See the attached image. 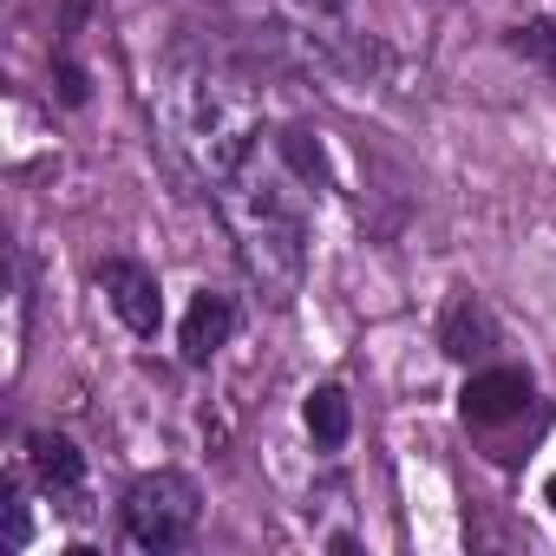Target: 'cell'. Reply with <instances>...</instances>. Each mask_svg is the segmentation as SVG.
Instances as JSON below:
<instances>
[{"instance_id":"obj_1","label":"cell","mask_w":556,"mask_h":556,"mask_svg":"<svg viewBox=\"0 0 556 556\" xmlns=\"http://www.w3.org/2000/svg\"><path fill=\"white\" fill-rule=\"evenodd\" d=\"M197 517H203V497H197V484L177 478V471L138 478L131 497H125V530H131V543H144V549H177V543L197 530Z\"/></svg>"},{"instance_id":"obj_2","label":"cell","mask_w":556,"mask_h":556,"mask_svg":"<svg viewBox=\"0 0 556 556\" xmlns=\"http://www.w3.org/2000/svg\"><path fill=\"white\" fill-rule=\"evenodd\" d=\"M530 406V380L517 367H491V374H471L465 393H458V413L465 426H504Z\"/></svg>"},{"instance_id":"obj_3","label":"cell","mask_w":556,"mask_h":556,"mask_svg":"<svg viewBox=\"0 0 556 556\" xmlns=\"http://www.w3.org/2000/svg\"><path fill=\"white\" fill-rule=\"evenodd\" d=\"M99 289H105V302L118 308V321H125L131 334H157L164 302H157V282H151L138 262H105V268H99Z\"/></svg>"},{"instance_id":"obj_4","label":"cell","mask_w":556,"mask_h":556,"mask_svg":"<svg viewBox=\"0 0 556 556\" xmlns=\"http://www.w3.org/2000/svg\"><path fill=\"white\" fill-rule=\"evenodd\" d=\"M229 328H236V308L223 302V295H197L190 302V315H184V361H210L223 341H229Z\"/></svg>"},{"instance_id":"obj_5","label":"cell","mask_w":556,"mask_h":556,"mask_svg":"<svg viewBox=\"0 0 556 556\" xmlns=\"http://www.w3.org/2000/svg\"><path fill=\"white\" fill-rule=\"evenodd\" d=\"M439 348H445L452 361H478V354L497 348V321H491L478 302H452V308H445V328H439Z\"/></svg>"},{"instance_id":"obj_6","label":"cell","mask_w":556,"mask_h":556,"mask_svg":"<svg viewBox=\"0 0 556 556\" xmlns=\"http://www.w3.org/2000/svg\"><path fill=\"white\" fill-rule=\"evenodd\" d=\"M27 452H34V471H40L47 484H60V491H73V484L86 478L79 445H73V439H60V432H34V439H27Z\"/></svg>"},{"instance_id":"obj_7","label":"cell","mask_w":556,"mask_h":556,"mask_svg":"<svg viewBox=\"0 0 556 556\" xmlns=\"http://www.w3.org/2000/svg\"><path fill=\"white\" fill-rule=\"evenodd\" d=\"M308 432H315L321 445H348V432H354V406H348L341 387H315V400H308Z\"/></svg>"},{"instance_id":"obj_8","label":"cell","mask_w":556,"mask_h":556,"mask_svg":"<svg viewBox=\"0 0 556 556\" xmlns=\"http://www.w3.org/2000/svg\"><path fill=\"white\" fill-rule=\"evenodd\" d=\"M510 47H517L530 66H543V73L556 79V21H530V27H517Z\"/></svg>"},{"instance_id":"obj_9","label":"cell","mask_w":556,"mask_h":556,"mask_svg":"<svg viewBox=\"0 0 556 556\" xmlns=\"http://www.w3.org/2000/svg\"><path fill=\"white\" fill-rule=\"evenodd\" d=\"M282 157H289L308 184H321V177H328V157H321V144H315L308 131H282Z\"/></svg>"},{"instance_id":"obj_10","label":"cell","mask_w":556,"mask_h":556,"mask_svg":"<svg viewBox=\"0 0 556 556\" xmlns=\"http://www.w3.org/2000/svg\"><path fill=\"white\" fill-rule=\"evenodd\" d=\"M8 543L27 549V504H21V497H8Z\"/></svg>"},{"instance_id":"obj_11","label":"cell","mask_w":556,"mask_h":556,"mask_svg":"<svg viewBox=\"0 0 556 556\" xmlns=\"http://www.w3.org/2000/svg\"><path fill=\"white\" fill-rule=\"evenodd\" d=\"M549 510H556V478H549Z\"/></svg>"}]
</instances>
